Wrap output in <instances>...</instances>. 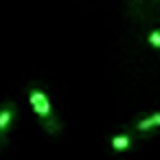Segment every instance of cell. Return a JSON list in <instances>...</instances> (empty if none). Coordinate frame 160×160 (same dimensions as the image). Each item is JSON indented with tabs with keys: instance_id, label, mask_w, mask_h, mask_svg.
<instances>
[{
	"instance_id": "cell-6",
	"label": "cell",
	"mask_w": 160,
	"mask_h": 160,
	"mask_svg": "<svg viewBox=\"0 0 160 160\" xmlns=\"http://www.w3.org/2000/svg\"><path fill=\"white\" fill-rule=\"evenodd\" d=\"M9 145V136H5V134H0V151H2L5 147Z\"/></svg>"
},
{
	"instance_id": "cell-3",
	"label": "cell",
	"mask_w": 160,
	"mask_h": 160,
	"mask_svg": "<svg viewBox=\"0 0 160 160\" xmlns=\"http://www.w3.org/2000/svg\"><path fill=\"white\" fill-rule=\"evenodd\" d=\"M156 127H160V112H153L136 123V132H140V134H147L149 129H156Z\"/></svg>"
},
{
	"instance_id": "cell-4",
	"label": "cell",
	"mask_w": 160,
	"mask_h": 160,
	"mask_svg": "<svg viewBox=\"0 0 160 160\" xmlns=\"http://www.w3.org/2000/svg\"><path fill=\"white\" fill-rule=\"evenodd\" d=\"M132 147V136L129 134H116L110 138V149L112 151H125Z\"/></svg>"
},
{
	"instance_id": "cell-2",
	"label": "cell",
	"mask_w": 160,
	"mask_h": 160,
	"mask_svg": "<svg viewBox=\"0 0 160 160\" xmlns=\"http://www.w3.org/2000/svg\"><path fill=\"white\" fill-rule=\"evenodd\" d=\"M16 121V103L13 101H7L0 105V134L9 136V129Z\"/></svg>"
},
{
	"instance_id": "cell-5",
	"label": "cell",
	"mask_w": 160,
	"mask_h": 160,
	"mask_svg": "<svg viewBox=\"0 0 160 160\" xmlns=\"http://www.w3.org/2000/svg\"><path fill=\"white\" fill-rule=\"evenodd\" d=\"M147 40H149V44H151L153 48H160V31H151Z\"/></svg>"
},
{
	"instance_id": "cell-1",
	"label": "cell",
	"mask_w": 160,
	"mask_h": 160,
	"mask_svg": "<svg viewBox=\"0 0 160 160\" xmlns=\"http://www.w3.org/2000/svg\"><path fill=\"white\" fill-rule=\"evenodd\" d=\"M29 103H31V108H33L35 116L40 118V125H42V129H44L46 134L55 136V134L62 132V123H59V118L53 114L51 101H48L46 92H44L38 83H33L31 90H29Z\"/></svg>"
}]
</instances>
